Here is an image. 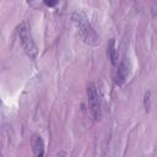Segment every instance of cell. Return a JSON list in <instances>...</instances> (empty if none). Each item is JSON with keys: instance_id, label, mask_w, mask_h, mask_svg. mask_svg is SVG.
I'll return each instance as SVG.
<instances>
[{"instance_id": "cell-7", "label": "cell", "mask_w": 157, "mask_h": 157, "mask_svg": "<svg viewBox=\"0 0 157 157\" xmlns=\"http://www.w3.org/2000/svg\"><path fill=\"white\" fill-rule=\"evenodd\" d=\"M150 98H151V92L147 91L145 92V96H144V105H145V109L148 110L150 108Z\"/></svg>"}, {"instance_id": "cell-4", "label": "cell", "mask_w": 157, "mask_h": 157, "mask_svg": "<svg viewBox=\"0 0 157 157\" xmlns=\"http://www.w3.org/2000/svg\"><path fill=\"white\" fill-rule=\"evenodd\" d=\"M128 74H129V69H128L126 64L124 61H121L118 65V70H117V75H115V82L118 85H123L128 77Z\"/></svg>"}, {"instance_id": "cell-3", "label": "cell", "mask_w": 157, "mask_h": 157, "mask_svg": "<svg viewBox=\"0 0 157 157\" xmlns=\"http://www.w3.org/2000/svg\"><path fill=\"white\" fill-rule=\"evenodd\" d=\"M87 97H88V104H90V110L96 120H99L102 117V109H101V97H99V91L96 86V83L90 82L87 85Z\"/></svg>"}, {"instance_id": "cell-2", "label": "cell", "mask_w": 157, "mask_h": 157, "mask_svg": "<svg viewBox=\"0 0 157 157\" xmlns=\"http://www.w3.org/2000/svg\"><path fill=\"white\" fill-rule=\"evenodd\" d=\"M17 34L21 42V45L25 50V53L27 54V56L29 59H36L38 55V48L33 40V37L31 34V29L27 22H22L18 27H17Z\"/></svg>"}, {"instance_id": "cell-1", "label": "cell", "mask_w": 157, "mask_h": 157, "mask_svg": "<svg viewBox=\"0 0 157 157\" xmlns=\"http://www.w3.org/2000/svg\"><path fill=\"white\" fill-rule=\"evenodd\" d=\"M71 20L72 22L76 25V27L78 28L80 36L82 37L83 42L87 43L88 45H99L101 40H99V36L94 32V29L92 28L91 23L88 22V18L86 17L85 13L82 12H74L71 15Z\"/></svg>"}, {"instance_id": "cell-8", "label": "cell", "mask_w": 157, "mask_h": 157, "mask_svg": "<svg viewBox=\"0 0 157 157\" xmlns=\"http://www.w3.org/2000/svg\"><path fill=\"white\" fill-rule=\"evenodd\" d=\"M44 4L47 6H55L58 4V1H44Z\"/></svg>"}, {"instance_id": "cell-5", "label": "cell", "mask_w": 157, "mask_h": 157, "mask_svg": "<svg viewBox=\"0 0 157 157\" xmlns=\"http://www.w3.org/2000/svg\"><path fill=\"white\" fill-rule=\"evenodd\" d=\"M32 147H33V152L36 153L37 157H43V155H44V142H43V140L39 135H33Z\"/></svg>"}, {"instance_id": "cell-6", "label": "cell", "mask_w": 157, "mask_h": 157, "mask_svg": "<svg viewBox=\"0 0 157 157\" xmlns=\"http://www.w3.org/2000/svg\"><path fill=\"white\" fill-rule=\"evenodd\" d=\"M107 55L113 65L118 64V52H117V47H115V40L113 38L109 40V43L107 45Z\"/></svg>"}]
</instances>
